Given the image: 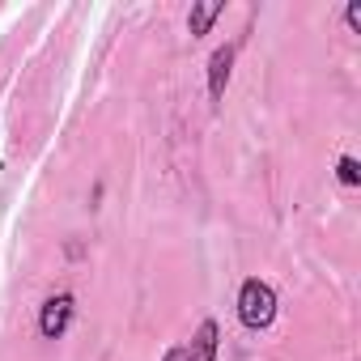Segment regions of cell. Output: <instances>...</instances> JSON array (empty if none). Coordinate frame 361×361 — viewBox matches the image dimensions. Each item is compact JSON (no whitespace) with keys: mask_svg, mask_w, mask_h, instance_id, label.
Instances as JSON below:
<instances>
[{"mask_svg":"<svg viewBox=\"0 0 361 361\" xmlns=\"http://www.w3.org/2000/svg\"><path fill=\"white\" fill-rule=\"evenodd\" d=\"M348 26L361 30V5H348Z\"/></svg>","mask_w":361,"mask_h":361,"instance_id":"52a82bcc","label":"cell"},{"mask_svg":"<svg viewBox=\"0 0 361 361\" xmlns=\"http://www.w3.org/2000/svg\"><path fill=\"white\" fill-rule=\"evenodd\" d=\"M183 353H188V361H213V353H217V323L204 319L196 340H192V348H183Z\"/></svg>","mask_w":361,"mask_h":361,"instance_id":"277c9868","label":"cell"},{"mask_svg":"<svg viewBox=\"0 0 361 361\" xmlns=\"http://www.w3.org/2000/svg\"><path fill=\"white\" fill-rule=\"evenodd\" d=\"M217 13H221L217 0H209V5H196V9H192V18H188L192 35H209V26H213V18H217Z\"/></svg>","mask_w":361,"mask_h":361,"instance_id":"5b68a950","label":"cell"},{"mask_svg":"<svg viewBox=\"0 0 361 361\" xmlns=\"http://www.w3.org/2000/svg\"><path fill=\"white\" fill-rule=\"evenodd\" d=\"M238 319L251 327V331H264L272 319H276V293L264 285V281H247L238 289Z\"/></svg>","mask_w":361,"mask_h":361,"instance_id":"6da1fadb","label":"cell"},{"mask_svg":"<svg viewBox=\"0 0 361 361\" xmlns=\"http://www.w3.org/2000/svg\"><path fill=\"white\" fill-rule=\"evenodd\" d=\"M68 319H73V298L60 293V298H51V302L43 306V314H39V331H43L47 340H60L64 327H68Z\"/></svg>","mask_w":361,"mask_h":361,"instance_id":"7a4b0ae2","label":"cell"},{"mask_svg":"<svg viewBox=\"0 0 361 361\" xmlns=\"http://www.w3.org/2000/svg\"><path fill=\"white\" fill-rule=\"evenodd\" d=\"M336 174H340V183H344V188H357V183H361V166H357V157H340Z\"/></svg>","mask_w":361,"mask_h":361,"instance_id":"8992f818","label":"cell"},{"mask_svg":"<svg viewBox=\"0 0 361 361\" xmlns=\"http://www.w3.org/2000/svg\"><path fill=\"white\" fill-rule=\"evenodd\" d=\"M166 361H188V353H183V348H170V353H166Z\"/></svg>","mask_w":361,"mask_h":361,"instance_id":"ba28073f","label":"cell"},{"mask_svg":"<svg viewBox=\"0 0 361 361\" xmlns=\"http://www.w3.org/2000/svg\"><path fill=\"white\" fill-rule=\"evenodd\" d=\"M230 64H234V47H217V51H213V60H209V94H213V102H221V98H226Z\"/></svg>","mask_w":361,"mask_h":361,"instance_id":"3957f363","label":"cell"}]
</instances>
